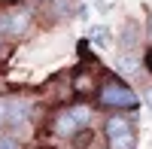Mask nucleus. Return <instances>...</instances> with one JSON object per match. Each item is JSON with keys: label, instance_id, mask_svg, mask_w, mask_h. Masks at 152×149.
I'll return each instance as SVG.
<instances>
[{"label": "nucleus", "instance_id": "nucleus-14", "mask_svg": "<svg viewBox=\"0 0 152 149\" xmlns=\"http://www.w3.org/2000/svg\"><path fill=\"white\" fill-rule=\"evenodd\" d=\"M143 40H146V46H152V12H146V31H143Z\"/></svg>", "mask_w": 152, "mask_h": 149}, {"label": "nucleus", "instance_id": "nucleus-17", "mask_svg": "<svg viewBox=\"0 0 152 149\" xmlns=\"http://www.w3.org/2000/svg\"><path fill=\"white\" fill-rule=\"evenodd\" d=\"M0 58H6V31H3V24H0Z\"/></svg>", "mask_w": 152, "mask_h": 149}, {"label": "nucleus", "instance_id": "nucleus-12", "mask_svg": "<svg viewBox=\"0 0 152 149\" xmlns=\"http://www.w3.org/2000/svg\"><path fill=\"white\" fill-rule=\"evenodd\" d=\"M0 149H21V140L15 134H0Z\"/></svg>", "mask_w": 152, "mask_h": 149}, {"label": "nucleus", "instance_id": "nucleus-4", "mask_svg": "<svg viewBox=\"0 0 152 149\" xmlns=\"http://www.w3.org/2000/svg\"><path fill=\"white\" fill-rule=\"evenodd\" d=\"M137 119L131 113H110L104 119V137H116V134H125V131H137Z\"/></svg>", "mask_w": 152, "mask_h": 149}, {"label": "nucleus", "instance_id": "nucleus-9", "mask_svg": "<svg viewBox=\"0 0 152 149\" xmlns=\"http://www.w3.org/2000/svg\"><path fill=\"white\" fill-rule=\"evenodd\" d=\"M49 9H52V18L61 21V18H70L76 12V0H49Z\"/></svg>", "mask_w": 152, "mask_h": 149}, {"label": "nucleus", "instance_id": "nucleus-6", "mask_svg": "<svg viewBox=\"0 0 152 149\" xmlns=\"http://www.w3.org/2000/svg\"><path fill=\"white\" fill-rule=\"evenodd\" d=\"M6 113H9L12 125H24L28 113H31V101H24V97H6Z\"/></svg>", "mask_w": 152, "mask_h": 149}, {"label": "nucleus", "instance_id": "nucleus-8", "mask_svg": "<svg viewBox=\"0 0 152 149\" xmlns=\"http://www.w3.org/2000/svg\"><path fill=\"white\" fill-rule=\"evenodd\" d=\"M70 110V116L79 122V128H91V122H94V110L88 107V104H73V107H67Z\"/></svg>", "mask_w": 152, "mask_h": 149}, {"label": "nucleus", "instance_id": "nucleus-15", "mask_svg": "<svg viewBox=\"0 0 152 149\" xmlns=\"http://www.w3.org/2000/svg\"><path fill=\"white\" fill-rule=\"evenodd\" d=\"M143 70L152 76V46H146V52H143Z\"/></svg>", "mask_w": 152, "mask_h": 149}, {"label": "nucleus", "instance_id": "nucleus-7", "mask_svg": "<svg viewBox=\"0 0 152 149\" xmlns=\"http://www.w3.org/2000/svg\"><path fill=\"white\" fill-rule=\"evenodd\" d=\"M107 149H137V131H125L116 137H107Z\"/></svg>", "mask_w": 152, "mask_h": 149}, {"label": "nucleus", "instance_id": "nucleus-3", "mask_svg": "<svg viewBox=\"0 0 152 149\" xmlns=\"http://www.w3.org/2000/svg\"><path fill=\"white\" fill-rule=\"evenodd\" d=\"M49 131H52L58 140H73L76 134L85 131V128H79V122L70 116V110H58V113L52 116V125H49Z\"/></svg>", "mask_w": 152, "mask_h": 149}, {"label": "nucleus", "instance_id": "nucleus-16", "mask_svg": "<svg viewBox=\"0 0 152 149\" xmlns=\"http://www.w3.org/2000/svg\"><path fill=\"white\" fill-rule=\"evenodd\" d=\"M9 122V113H6V97H0V128Z\"/></svg>", "mask_w": 152, "mask_h": 149}, {"label": "nucleus", "instance_id": "nucleus-10", "mask_svg": "<svg viewBox=\"0 0 152 149\" xmlns=\"http://www.w3.org/2000/svg\"><path fill=\"white\" fill-rule=\"evenodd\" d=\"M91 88H94V76L91 73H76L73 76V91L76 94H88Z\"/></svg>", "mask_w": 152, "mask_h": 149}, {"label": "nucleus", "instance_id": "nucleus-13", "mask_svg": "<svg viewBox=\"0 0 152 149\" xmlns=\"http://www.w3.org/2000/svg\"><path fill=\"white\" fill-rule=\"evenodd\" d=\"M140 101H143V104L152 110V82H146V85H143V91H140Z\"/></svg>", "mask_w": 152, "mask_h": 149}, {"label": "nucleus", "instance_id": "nucleus-1", "mask_svg": "<svg viewBox=\"0 0 152 149\" xmlns=\"http://www.w3.org/2000/svg\"><path fill=\"white\" fill-rule=\"evenodd\" d=\"M140 94H137L128 82H122L116 76H110L104 85L97 88V107L110 110V113H134L140 107Z\"/></svg>", "mask_w": 152, "mask_h": 149}, {"label": "nucleus", "instance_id": "nucleus-5", "mask_svg": "<svg viewBox=\"0 0 152 149\" xmlns=\"http://www.w3.org/2000/svg\"><path fill=\"white\" fill-rule=\"evenodd\" d=\"M140 43H143V31H140V24L125 21L122 31H119V49H122V52H137V46H140Z\"/></svg>", "mask_w": 152, "mask_h": 149}, {"label": "nucleus", "instance_id": "nucleus-11", "mask_svg": "<svg viewBox=\"0 0 152 149\" xmlns=\"http://www.w3.org/2000/svg\"><path fill=\"white\" fill-rule=\"evenodd\" d=\"M88 37H91L97 46H107V43H110V37H107V28H104V24H94V28L88 31Z\"/></svg>", "mask_w": 152, "mask_h": 149}, {"label": "nucleus", "instance_id": "nucleus-2", "mask_svg": "<svg viewBox=\"0 0 152 149\" xmlns=\"http://www.w3.org/2000/svg\"><path fill=\"white\" fill-rule=\"evenodd\" d=\"M31 21L34 18H31V12L24 6L0 12V24H3V31H6V40H21V37H28L31 34Z\"/></svg>", "mask_w": 152, "mask_h": 149}]
</instances>
